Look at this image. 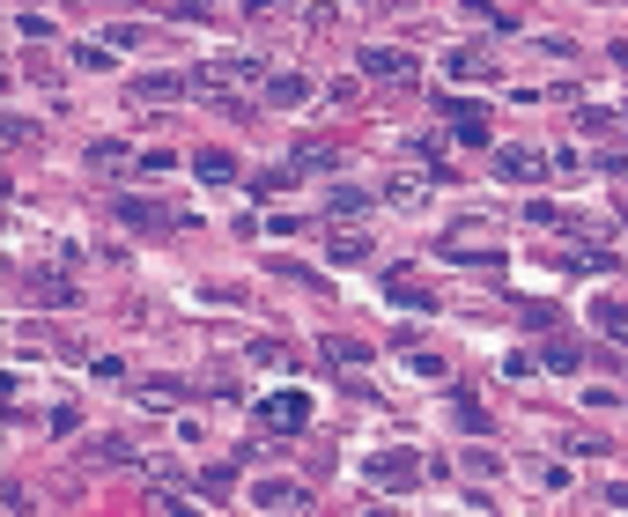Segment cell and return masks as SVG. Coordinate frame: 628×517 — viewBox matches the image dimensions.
<instances>
[{
    "mask_svg": "<svg viewBox=\"0 0 628 517\" xmlns=\"http://www.w3.org/2000/svg\"><path fill=\"white\" fill-rule=\"evenodd\" d=\"M303 421H311V399H303V392H274V399H259V429H266V436H296Z\"/></svg>",
    "mask_w": 628,
    "mask_h": 517,
    "instance_id": "obj_1",
    "label": "cell"
},
{
    "mask_svg": "<svg viewBox=\"0 0 628 517\" xmlns=\"http://www.w3.org/2000/svg\"><path fill=\"white\" fill-rule=\"evenodd\" d=\"M363 473H370L377 488H392V495H399V488H414V473H422V458H414V451H377Z\"/></svg>",
    "mask_w": 628,
    "mask_h": 517,
    "instance_id": "obj_2",
    "label": "cell"
},
{
    "mask_svg": "<svg viewBox=\"0 0 628 517\" xmlns=\"http://www.w3.org/2000/svg\"><path fill=\"white\" fill-rule=\"evenodd\" d=\"M444 119H451V133H459L466 148H488V111L481 104H444Z\"/></svg>",
    "mask_w": 628,
    "mask_h": 517,
    "instance_id": "obj_3",
    "label": "cell"
},
{
    "mask_svg": "<svg viewBox=\"0 0 628 517\" xmlns=\"http://www.w3.org/2000/svg\"><path fill=\"white\" fill-rule=\"evenodd\" d=\"M119 222H133V229H178L185 215H178V207H156V200H119Z\"/></svg>",
    "mask_w": 628,
    "mask_h": 517,
    "instance_id": "obj_4",
    "label": "cell"
},
{
    "mask_svg": "<svg viewBox=\"0 0 628 517\" xmlns=\"http://www.w3.org/2000/svg\"><path fill=\"white\" fill-rule=\"evenodd\" d=\"M496 170H503V178H547V156H540V148H496Z\"/></svg>",
    "mask_w": 628,
    "mask_h": 517,
    "instance_id": "obj_5",
    "label": "cell"
},
{
    "mask_svg": "<svg viewBox=\"0 0 628 517\" xmlns=\"http://www.w3.org/2000/svg\"><path fill=\"white\" fill-rule=\"evenodd\" d=\"M363 74H377V82H399V74H414L407 52H392V45H363Z\"/></svg>",
    "mask_w": 628,
    "mask_h": 517,
    "instance_id": "obj_6",
    "label": "cell"
},
{
    "mask_svg": "<svg viewBox=\"0 0 628 517\" xmlns=\"http://www.w3.org/2000/svg\"><path fill=\"white\" fill-rule=\"evenodd\" d=\"M185 89H193V82H185V74H133V97H141V104H163V97H185Z\"/></svg>",
    "mask_w": 628,
    "mask_h": 517,
    "instance_id": "obj_7",
    "label": "cell"
},
{
    "mask_svg": "<svg viewBox=\"0 0 628 517\" xmlns=\"http://www.w3.org/2000/svg\"><path fill=\"white\" fill-rule=\"evenodd\" d=\"M193 170H200L207 185H230V178H237V156H230V148H200Z\"/></svg>",
    "mask_w": 628,
    "mask_h": 517,
    "instance_id": "obj_8",
    "label": "cell"
},
{
    "mask_svg": "<svg viewBox=\"0 0 628 517\" xmlns=\"http://www.w3.org/2000/svg\"><path fill=\"white\" fill-rule=\"evenodd\" d=\"M326 252H333V266H363V259H370V237H363V229H340Z\"/></svg>",
    "mask_w": 628,
    "mask_h": 517,
    "instance_id": "obj_9",
    "label": "cell"
},
{
    "mask_svg": "<svg viewBox=\"0 0 628 517\" xmlns=\"http://www.w3.org/2000/svg\"><path fill=\"white\" fill-rule=\"evenodd\" d=\"M385 289H392V303H399V311H436V303H429V289H422V281H407V274H392Z\"/></svg>",
    "mask_w": 628,
    "mask_h": 517,
    "instance_id": "obj_10",
    "label": "cell"
},
{
    "mask_svg": "<svg viewBox=\"0 0 628 517\" xmlns=\"http://www.w3.org/2000/svg\"><path fill=\"white\" fill-rule=\"evenodd\" d=\"M141 399H148V407H178L185 385H178V377H141Z\"/></svg>",
    "mask_w": 628,
    "mask_h": 517,
    "instance_id": "obj_11",
    "label": "cell"
},
{
    "mask_svg": "<svg viewBox=\"0 0 628 517\" xmlns=\"http://www.w3.org/2000/svg\"><path fill=\"white\" fill-rule=\"evenodd\" d=\"M89 451H97L104 466H141V451H133L126 436H97V444H89Z\"/></svg>",
    "mask_w": 628,
    "mask_h": 517,
    "instance_id": "obj_12",
    "label": "cell"
},
{
    "mask_svg": "<svg viewBox=\"0 0 628 517\" xmlns=\"http://www.w3.org/2000/svg\"><path fill=\"white\" fill-rule=\"evenodd\" d=\"M30 296H37V303H52V311H60V303H74V289H67L60 274H30Z\"/></svg>",
    "mask_w": 628,
    "mask_h": 517,
    "instance_id": "obj_13",
    "label": "cell"
},
{
    "mask_svg": "<svg viewBox=\"0 0 628 517\" xmlns=\"http://www.w3.org/2000/svg\"><path fill=\"white\" fill-rule=\"evenodd\" d=\"M326 362L355 370V362H370V348H363V340H348V333H333V340H326Z\"/></svg>",
    "mask_w": 628,
    "mask_h": 517,
    "instance_id": "obj_14",
    "label": "cell"
},
{
    "mask_svg": "<svg viewBox=\"0 0 628 517\" xmlns=\"http://www.w3.org/2000/svg\"><path fill=\"white\" fill-rule=\"evenodd\" d=\"M592 318H599V325H606V333H614V340H628V303L599 296V303H592Z\"/></svg>",
    "mask_w": 628,
    "mask_h": 517,
    "instance_id": "obj_15",
    "label": "cell"
},
{
    "mask_svg": "<svg viewBox=\"0 0 628 517\" xmlns=\"http://www.w3.org/2000/svg\"><path fill=\"white\" fill-rule=\"evenodd\" d=\"M266 97H274V104H303V97H311V82H303V74H274Z\"/></svg>",
    "mask_w": 628,
    "mask_h": 517,
    "instance_id": "obj_16",
    "label": "cell"
},
{
    "mask_svg": "<svg viewBox=\"0 0 628 517\" xmlns=\"http://www.w3.org/2000/svg\"><path fill=\"white\" fill-rule=\"evenodd\" d=\"M451 74H459V82H473V74H488V52H481V45H459V52H451Z\"/></svg>",
    "mask_w": 628,
    "mask_h": 517,
    "instance_id": "obj_17",
    "label": "cell"
},
{
    "mask_svg": "<svg viewBox=\"0 0 628 517\" xmlns=\"http://www.w3.org/2000/svg\"><path fill=\"white\" fill-rule=\"evenodd\" d=\"M466 473H473V481H496V473H503V458L488 451V444H473V451H466Z\"/></svg>",
    "mask_w": 628,
    "mask_h": 517,
    "instance_id": "obj_18",
    "label": "cell"
},
{
    "mask_svg": "<svg viewBox=\"0 0 628 517\" xmlns=\"http://www.w3.org/2000/svg\"><path fill=\"white\" fill-rule=\"evenodd\" d=\"M230 488H237V466H207V473H200V495H215V503H222Z\"/></svg>",
    "mask_w": 628,
    "mask_h": 517,
    "instance_id": "obj_19",
    "label": "cell"
},
{
    "mask_svg": "<svg viewBox=\"0 0 628 517\" xmlns=\"http://www.w3.org/2000/svg\"><path fill=\"white\" fill-rule=\"evenodd\" d=\"M547 370H584V355L569 340H547Z\"/></svg>",
    "mask_w": 628,
    "mask_h": 517,
    "instance_id": "obj_20",
    "label": "cell"
},
{
    "mask_svg": "<svg viewBox=\"0 0 628 517\" xmlns=\"http://www.w3.org/2000/svg\"><path fill=\"white\" fill-rule=\"evenodd\" d=\"M252 495H259V503H266V510H281V503H296V488H289V481H259Z\"/></svg>",
    "mask_w": 628,
    "mask_h": 517,
    "instance_id": "obj_21",
    "label": "cell"
},
{
    "mask_svg": "<svg viewBox=\"0 0 628 517\" xmlns=\"http://www.w3.org/2000/svg\"><path fill=\"white\" fill-rule=\"evenodd\" d=\"M459 429H466V436H488V414H481V407H473V399H466V392H459Z\"/></svg>",
    "mask_w": 628,
    "mask_h": 517,
    "instance_id": "obj_22",
    "label": "cell"
},
{
    "mask_svg": "<svg viewBox=\"0 0 628 517\" xmlns=\"http://www.w3.org/2000/svg\"><path fill=\"white\" fill-rule=\"evenodd\" d=\"M363 207H370V193H355V185H340V193H333V215H363Z\"/></svg>",
    "mask_w": 628,
    "mask_h": 517,
    "instance_id": "obj_23",
    "label": "cell"
},
{
    "mask_svg": "<svg viewBox=\"0 0 628 517\" xmlns=\"http://www.w3.org/2000/svg\"><path fill=\"white\" fill-rule=\"evenodd\" d=\"M74 67H89V74H104V67H111V52H104V45H74Z\"/></svg>",
    "mask_w": 628,
    "mask_h": 517,
    "instance_id": "obj_24",
    "label": "cell"
},
{
    "mask_svg": "<svg viewBox=\"0 0 628 517\" xmlns=\"http://www.w3.org/2000/svg\"><path fill=\"white\" fill-rule=\"evenodd\" d=\"M289 170H333V148H296Z\"/></svg>",
    "mask_w": 628,
    "mask_h": 517,
    "instance_id": "obj_25",
    "label": "cell"
}]
</instances>
